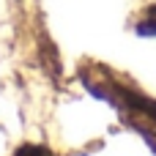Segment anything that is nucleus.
<instances>
[{
	"instance_id": "nucleus-1",
	"label": "nucleus",
	"mask_w": 156,
	"mask_h": 156,
	"mask_svg": "<svg viewBox=\"0 0 156 156\" xmlns=\"http://www.w3.org/2000/svg\"><path fill=\"white\" fill-rule=\"evenodd\" d=\"M112 101L126 112V118L132 121V126L156 134V101L151 99H143V96H134L129 90H115L112 93Z\"/></svg>"
},
{
	"instance_id": "nucleus-3",
	"label": "nucleus",
	"mask_w": 156,
	"mask_h": 156,
	"mask_svg": "<svg viewBox=\"0 0 156 156\" xmlns=\"http://www.w3.org/2000/svg\"><path fill=\"white\" fill-rule=\"evenodd\" d=\"M16 156H49V151L41 148V145H22L16 151Z\"/></svg>"
},
{
	"instance_id": "nucleus-2",
	"label": "nucleus",
	"mask_w": 156,
	"mask_h": 156,
	"mask_svg": "<svg viewBox=\"0 0 156 156\" xmlns=\"http://www.w3.org/2000/svg\"><path fill=\"white\" fill-rule=\"evenodd\" d=\"M134 30H137L140 36H156V5L148 8V11H143V16L137 19Z\"/></svg>"
}]
</instances>
